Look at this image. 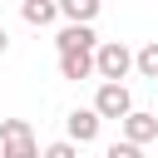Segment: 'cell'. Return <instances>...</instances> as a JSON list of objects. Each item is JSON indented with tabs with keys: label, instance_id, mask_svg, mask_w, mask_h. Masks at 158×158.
Masks as SVG:
<instances>
[{
	"label": "cell",
	"instance_id": "obj_3",
	"mask_svg": "<svg viewBox=\"0 0 158 158\" xmlns=\"http://www.w3.org/2000/svg\"><path fill=\"white\" fill-rule=\"evenodd\" d=\"M99 128H104V118L94 114V104H89V109H69V118H64V138H69L74 148H79V143H94Z\"/></svg>",
	"mask_w": 158,
	"mask_h": 158
},
{
	"label": "cell",
	"instance_id": "obj_1",
	"mask_svg": "<svg viewBox=\"0 0 158 158\" xmlns=\"http://www.w3.org/2000/svg\"><path fill=\"white\" fill-rule=\"evenodd\" d=\"M128 69H133V49H128L123 40H99V49H94V74H99L104 84H123Z\"/></svg>",
	"mask_w": 158,
	"mask_h": 158
},
{
	"label": "cell",
	"instance_id": "obj_14",
	"mask_svg": "<svg viewBox=\"0 0 158 158\" xmlns=\"http://www.w3.org/2000/svg\"><path fill=\"white\" fill-rule=\"evenodd\" d=\"M5 49H10V35H5V25H0V54H5Z\"/></svg>",
	"mask_w": 158,
	"mask_h": 158
},
{
	"label": "cell",
	"instance_id": "obj_8",
	"mask_svg": "<svg viewBox=\"0 0 158 158\" xmlns=\"http://www.w3.org/2000/svg\"><path fill=\"white\" fill-rule=\"evenodd\" d=\"M94 74V54H59V79H89Z\"/></svg>",
	"mask_w": 158,
	"mask_h": 158
},
{
	"label": "cell",
	"instance_id": "obj_13",
	"mask_svg": "<svg viewBox=\"0 0 158 158\" xmlns=\"http://www.w3.org/2000/svg\"><path fill=\"white\" fill-rule=\"evenodd\" d=\"M104 158H143V148H133V143H123V138H118V143H109V148H104Z\"/></svg>",
	"mask_w": 158,
	"mask_h": 158
},
{
	"label": "cell",
	"instance_id": "obj_10",
	"mask_svg": "<svg viewBox=\"0 0 158 158\" xmlns=\"http://www.w3.org/2000/svg\"><path fill=\"white\" fill-rule=\"evenodd\" d=\"M20 138H35L25 118H0V143H20Z\"/></svg>",
	"mask_w": 158,
	"mask_h": 158
},
{
	"label": "cell",
	"instance_id": "obj_12",
	"mask_svg": "<svg viewBox=\"0 0 158 158\" xmlns=\"http://www.w3.org/2000/svg\"><path fill=\"white\" fill-rule=\"evenodd\" d=\"M40 158H79V148H74L69 138H59V143H49V148H40Z\"/></svg>",
	"mask_w": 158,
	"mask_h": 158
},
{
	"label": "cell",
	"instance_id": "obj_4",
	"mask_svg": "<svg viewBox=\"0 0 158 158\" xmlns=\"http://www.w3.org/2000/svg\"><path fill=\"white\" fill-rule=\"evenodd\" d=\"M54 49H59V54H94V49H99V35H94L89 25H64V30L54 35Z\"/></svg>",
	"mask_w": 158,
	"mask_h": 158
},
{
	"label": "cell",
	"instance_id": "obj_6",
	"mask_svg": "<svg viewBox=\"0 0 158 158\" xmlns=\"http://www.w3.org/2000/svg\"><path fill=\"white\" fill-rule=\"evenodd\" d=\"M20 15H25V25L44 30V25H54V20H59V5H54V0H25V5H20Z\"/></svg>",
	"mask_w": 158,
	"mask_h": 158
},
{
	"label": "cell",
	"instance_id": "obj_7",
	"mask_svg": "<svg viewBox=\"0 0 158 158\" xmlns=\"http://www.w3.org/2000/svg\"><path fill=\"white\" fill-rule=\"evenodd\" d=\"M59 15H64L69 25H94V15H99V0H59Z\"/></svg>",
	"mask_w": 158,
	"mask_h": 158
},
{
	"label": "cell",
	"instance_id": "obj_5",
	"mask_svg": "<svg viewBox=\"0 0 158 158\" xmlns=\"http://www.w3.org/2000/svg\"><path fill=\"white\" fill-rule=\"evenodd\" d=\"M153 138H158V114H143V109H133V114L123 118V143L143 148V143H153Z\"/></svg>",
	"mask_w": 158,
	"mask_h": 158
},
{
	"label": "cell",
	"instance_id": "obj_11",
	"mask_svg": "<svg viewBox=\"0 0 158 158\" xmlns=\"http://www.w3.org/2000/svg\"><path fill=\"white\" fill-rule=\"evenodd\" d=\"M0 158H40V143H35V138H20V143H0Z\"/></svg>",
	"mask_w": 158,
	"mask_h": 158
},
{
	"label": "cell",
	"instance_id": "obj_9",
	"mask_svg": "<svg viewBox=\"0 0 158 158\" xmlns=\"http://www.w3.org/2000/svg\"><path fill=\"white\" fill-rule=\"evenodd\" d=\"M133 69H138L143 79H158V40H148V44L133 54Z\"/></svg>",
	"mask_w": 158,
	"mask_h": 158
},
{
	"label": "cell",
	"instance_id": "obj_2",
	"mask_svg": "<svg viewBox=\"0 0 158 158\" xmlns=\"http://www.w3.org/2000/svg\"><path fill=\"white\" fill-rule=\"evenodd\" d=\"M94 114L123 123V118L133 114V94H128V84H99V94H94Z\"/></svg>",
	"mask_w": 158,
	"mask_h": 158
}]
</instances>
